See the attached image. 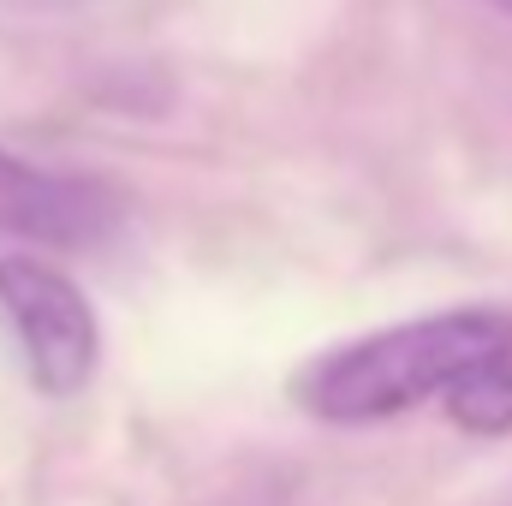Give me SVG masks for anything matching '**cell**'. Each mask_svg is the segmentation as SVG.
I'll use <instances>...</instances> for the list:
<instances>
[{"label":"cell","instance_id":"cell-4","mask_svg":"<svg viewBox=\"0 0 512 506\" xmlns=\"http://www.w3.org/2000/svg\"><path fill=\"white\" fill-rule=\"evenodd\" d=\"M447 417L465 429V435H507L512 429V340L501 352L477 358L465 376L441 393Z\"/></svg>","mask_w":512,"mask_h":506},{"label":"cell","instance_id":"cell-5","mask_svg":"<svg viewBox=\"0 0 512 506\" xmlns=\"http://www.w3.org/2000/svg\"><path fill=\"white\" fill-rule=\"evenodd\" d=\"M495 6H501V12H512V0H495Z\"/></svg>","mask_w":512,"mask_h":506},{"label":"cell","instance_id":"cell-2","mask_svg":"<svg viewBox=\"0 0 512 506\" xmlns=\"http://www.w3.org/2000/svg\"><path fill=\"white\" fill-rule=\"evenodd\" d=\"M0 310L24 346V370L48 399L84 393L102 358L90 298L36 256H0Z\"/></svg>","mask_w":512,"mask_h":506},{"label":"cell","instance_id":"cell-3","mask_svg":"<svg viewBox=\"0 0 512 506\" xmlns=\"http://www.w3.org/2000/svg\"><path fill=\"white\" fill-rule=\"evenodd\" d=\"M114 221H120V203L96 179L48 173L12 149H0V233L54 245V251H84V245L108 239Z\"/></svg>","mask_w":512,"mask_h":506},{"label":"cell","instance_id":"cell-1","mask_svg":"<svg viewBox=\"0 0 512 506\" xmlns=\"http://www.w3.org/2000/svg\"><path fill=\"white\" fill-rule=\"evenodd\" d=\"M512 340L507 310H441L352 340L298 376V405L328 423H382L441 399L477 358Z\"/></svg>","mask_w":512,"mask_h":506}]
</instances>
